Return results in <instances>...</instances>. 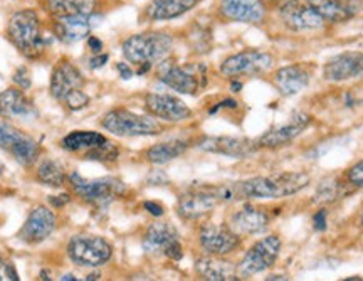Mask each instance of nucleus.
I'll return each instance as SVG.
<instances>
[{"label": "nucleus", "instance_id": "obj_1", "mask_svg": "<svg viewBox=\"0 0 363 281\" xmlns=\"http://www.w3.org/2000/svg\"><path fill=\"white\" fill-rule=\"evenodd\" d=\"M311 177L306 172H281L274 176L253 177L234 184L235 199H282L308 187Z\"/></svg>", "mask_w": 363, "mask_h": 281}, {"label": "nucleus", "instance_id": "obj_2", "mask_svg": "<svg viewBox=\"0 0 363 281\" xmlns=\"http://www.w3.org/2000/svg\"><path fill=\"white\" fill-rule=\"evenodd\" d=\"M174 39L167 33H142L130 35L123 42V56L126 61L140 66H150L162 62L170 54Z\"/></svg>", "mask_w": 363, "mask_h": 281}, {"label": "nucleus", "instance_id": "obj_3", "mask_svg": "<svg viewBox=\"0 0 363 281\" xmlns=\"http://www.w3.org/2000/svg\"><path fill=\"white\" fill-rule=\"evenodd\" d=\"M7 34L12 44L17 47L26 58L35 59L44 53V37L41 21L34 10L27 9L15 12L7 26Z\"/></svg>", "mask_w": 363, "mask_h": 281}, {"label": "nucleus", "instance_id": "obj_4", "mask_svg": "<svg viewBox=\"0 0 363 281\" xmlns=\"http://www.w3.org/2000/svg\"><path fill=\"white\" fill-rule=\"evenodd\" d=\"M101 126L117 137H150L162 132V125L149 114H138L125 108L108 112Z\"/></svg>", "mask_w": 363, "mask_h": 281}, {"label": "nucleus", "instance_id": "obj_5", "mask_svg": "<svg viewBox=\"0 0 363 281\" xmlns=\"http://www.w3.org/2000/svg\"><path fill=\"white\" fill-rule=\"evenodd\" d=\"M67 256L78 266L98 268L111 259L113 248L105 237L79 235L71 237L67 244Z\"/></svg>", "mask_w": 363, "mask_h": 281}, {"label": "nucleus", "instance_id": "obj_6", "mask_svg": "<svg viewBox=\"0 0 363 281\" xmlns=\"http://www.w3.org/2000/svg\"><path fill=\"white\" fill-rule=\"evenodd\" d=\"M69 184L73 187L74 194L81 197L86 203L105 207L115 199V197L125 194V184L121 180L113 179V177H103V179L87 180L78 172H73L69 176Z\"/></svg>", "mask_w": 363, "mask_h": 281}, {"label": "nucleus", "instance_id": "obj_7", "mask_svg": "<svg viewBox=\"0 0 363 281\" xmlns=\"http://www.w3.org/2000/svg\"><path fill=\"white\" fill-rule=\"evenodd\" d=\"M143 249L153 256H167L174 261H180L183 248L177 229L169 223H153L143 236Z\"/></svg>", "mask_w": 363, "mask_h": 281}, {"label": "nucleus", "instance_id": "obj_8", "mask_svg": "<svg viewBox=\"0 0 363 281\" xmlns=\"http://www.w3.org/2000/svg\"><path fill=\"white\" fill-rule=\"evenodd\" d=\"M221 196H219V185L210 187V185H199V187L189 189L183 192L178 199L177 212L182 219L195 221L212 212L217 204H221Z\"/></svg>", "mask_w": 363, "mask_h": 281}, {"label": "nucleus", "instance_id": "obj_9", "mask_svg": "<svg viewBox=\"0 0 363 281\" xmlns=\"http://www.w3.org/2000/svg\"><path fill=\"white\" fill-rule=\"evenodd\" d=\"M279 251H281V239L276 235L259 239L239 263V276H254L258 273L269 270L276 263Z\"/></svg>", "mask_w": 363, "mask_h": 281}, {"label": "nucleus", "instance_id": "obj_10", "mask_svg": "<svg viewBox=\"0 0 363 281\" xmlns=\"http://www.w3.org/2000/svg\"><path fill=\"white\" fill-rule=\"evenodd\" d=\"M274 65V58L262 51H242L227 58L221 65V73L224 76H256L267 73Z\"/></svg>", "mask_w": 363, "mask_h": 281}, {"label": "nucleus", "instance_id": "obj_11", "mask_svg": "<svg viewBox=\"0 0 363 281\" xmlns=\"http://www.w3.org/2000/svg\"><path fill=\"white\" fill-rule=\"evenodd\" d=\"M281 19L291 31H316L326 21L310 0H291L281 7Z\"/></svg>", "mask_w": 363, "mask_h": 281}, {"label": "nucleus", "instance_id": "obj_12", "mask_svg": "<svg viewBox=\"0 0 363 281\" xmlns=\"http://www.w3.org/2000/svg\"><path fill=\"white\" fill-rule=\"evenodd\" d=\"M158 79L163 85L182 94H195L205 85L203 73L197 74L190 68H182V66L165 61V59L158 66Z\"/></svg>", "mask_w": 363, "mask_h": 281}, {"label": "nucleus", "instance_id": "obj_13", "mask_svg": "<svg viewBox=\"0 0 363 281\" xmlns=\"http://www.w3.org/2000/svg\"><path fill=\"white\" fill-rule=\"evenodd\" d=\"M58 228V217L49 207L37 205L27 216L26 223L19 231V239L27 244H39L46 241Z\"/></svg>", "mask_w": 363, "mask_h": 281}, {"label": "nucleus", "instance_id": "obj_14", "mask_svg": "<svg viewBox=\"0 0 363 281\" xmlns=\"http://www.w3.org/2000/svg\"><path fill=\"white\" fill-rule=\"evenodd\" d=\"M199 241L203 251L214 256H226L241 246V237L229 225L205 224L202 225Z\"/></svg>", "mask_w": 363, "mask_h": 281}, {"label": "nucleus", "instance_id": "obj_15", "mask_svg": "<svg viewBox=\"0 0 363 281\" xmlns=\"http://www.w3.org/2000/svg\"><path fill=\"white\" fill-rule=\"evenodd\" d=\"M101 19V15L94 14V12L93 14H78L67 15V17H58V21L54 24V35L61 42L74 44V42L90 37L91 31L98 26Z\"/></svg>", "mask_w": 363, "mask_h": 281}, {"label": "nucleus", "instance_id": "obj_16", "mask_svg": "<svg viewBox=\"0 0 363 281\" xmlns=\"http://www.w3.org/2000/svg\"><path fill=\"white\" fill-rule=\"evenodd\" d=\"M197 146L203 152L217 153V155L246 158L253 155L259 148L258 140L249 138H235V137H205L199 142Z\"/></svg>", "mask_w": 363, "mask_h": 281}, {"label": "nucleus", "instance_id": "obj_17", "mask_svg": "<svg viewBox=\"0 0 363 281\" xmlns=\"http://www.w3.org/2000/svg\"><path fill=\"white\" fill-rule=\"evenodd\" d=\"M145 106L153 117L160 118L163 121H170V124H178V121H185L192 118V110L182 100L171 96V94H146Z\"/></svg>", "mask_w": 363, "mask_h": 281}, {"label": "nucleus", "instance_id": "obj_18", "mask_svg": "<svg viewBox=\"0 0 363 281\" xmlns=\"http://www.w3.org/2000/svg\"><path fill=\"white\" fill-rule=\"evenodd\" d=\"M83 86H85V76L73 62L62 59L54 66L53 74H51L49 90L56 100L65 101V98L71 91L83 90Z\"/></svg>", "mask_w": 363, "mask_h": 281}, {"label": "nucleus", "instance_id": "obj_19", "mask_svg": "<svg viewBox=\"0 0 363 281\" xmlns=\"http://www.w3.org/2000/svg\"><path fill=\"white\" fill-rule=\"evenodd\" d=\"M363 76V53H343L330 59L323 68V78L341 83Z\"/></svg>", "mask_w": 363, "mask_h": 281}, {"label": "nucleus", "instance_id": "obj_20", "mask_svg": "<svg viewBox=\"0 0 363 281\" xmlns=\"http://www.w3.org/2000/svg\"><path fill=\"white\" fill-rule=\"evenodd\" d=\"M271 217L264 209L244 205L230 216L229 228L239 236H254L264 232L269 228Z\"/></svg>", "mask_w": 363, "mask_h": 281}, {"label": "nucleus", "instance_id": "obj_21", "mask_svg": "<svg viewBox=\"0 0 363 281\" xmlns=\"http://www.w3.org/2000/svg\"><path fill=\"white\" fill-rule=\"evenodd\" d=\"M221 14L234 22L258 24L266 15L264 0H221Z\"/></svg>", "mask_w": 363, "mask_h": 281}, {"label": "nucleus", "instance_id": "obj_22", "mask_svg": "<svg viewBox=\"0 0 363 281\" xmlns=\"http://www.w3.org/2000/svg\"><path fill=\"white\" fill-rule=\"evenodd\" d=\"M310 125V117L305 113L294 114L293 118L286 125L276 126V128L269 130L264 135L258 140L259 146L264 148H278V146L288 145L289 142H293L298 135H301L303 130Z\"/></svg>", "mask_w": 363, "mask_h": 281}, {"label": "nucleus", "instance_id": "obj_23", "mask_svg": "<svg viewBox=\"0 0 363 281\" xmlns=\"http://www.w3.org/2000/svg\"><path fill=\"white\" fill-rule=\"evenodd\" d=\"M273 83L282 96H294L308 86L310 73L305 66H286L274 73Z\"/></svg>", "mask_w": 363, "mask_h": 281}, {"label": "nucleus", "instance_id": "obj_24", "mask_svg": "<svg viewBox=\"0 0 363 281\" xmlns=\"http://www.w3.org/2000/svg\"><path fill=\"white\" fill-rule=\"evenodd\" d=\"M195 271L203 280L209 281H234L239 280L237 266L230 261L222 259L221 256H205L195 261Z\"/></svg>", "mask_w": 363, "mask_h": 281}, {"label": "nucleus", "instance_id": "obj_25", "mask_svg": "<svg viewBox=\"0 0 363 281\" xmlns=\"http://www.w3.org/2000/svg\"><path fill=\"white\" fill-rule=\"evenodd\" d=\"M310 2L316 7L326 24L348 21L362 9L360 0H310Z\"/></svg>", "mask_w": 363, "mask_h": 281}, {"label": "nucleus", "instance_id": "obj_26", "mask_svg": "<svg viewBox=\"0 0 363 281\" xmlns=\"http://www.w3.org/2000/svg\"><path fill=\"white\" fill-rule=\"evenodd\" d=\"M201 0H153L145 9V15L150 21H170L187 14Z\"/></svg>", "mask_w": 363, "mask_h": 281}, {"label": "nucleus", "instance_id": "obj_27", "mask_svg": "<svg viewBox=\"0 0 363 281\" xmlns=\"http://www.w3.org/2000/svg\"><path fill=\"white\" fill-rule=\"evenodd\" d=\"M35 114V110L24 91L9 88L0 93V117L27 118Z\"/></svg>", "mask_w": 363, "mask_h": 281}, {"label": "nucleus", "instance_id": "obj_28", "mask_svg": "<svg viewBox=\"0 0 363 281\" xmlns=\"http://www.w3.org/2000/svg\"><path fill=\"white\" fill-rule=\"evenodd\" d=\"M94 7H96V0H47V10L54 17L93 14Z\"/></svg>", "mask_w": 363, "mask_h": 281}, {"label": "nucleus", "instance_id": "obj_29", "mask_svg": "<svg viewBox=\"0 0 363 281\" xmlns=\"http://www.w3.org/2000/svg\"><path fill=\"white\" fill-rule=\"evenodd\" d=\"M185 150H187V144L182 140L162 142V144L150 146V148L146 150V160L155 165L169 164V162L180 157Z\"/></svg>", "mask_w": 363, "mask_h": 281}, {"label": "nucleus", "instance_id": "obj_30", "mask_svg": "<svg viewBox=\"0 0 363 281\" xmlns=\"http://www.w3.org/2000/svg\"><path fill=\"white\" fill-rule=\"evenodd\" d=\"M106 137L98 132H71L61 140V146L67 152H87L94 146L105 144Z\"/></svg>", "mask_w": 363, "mask_h": 281}, {"label": "nucleus", "instance_id": "obj_31", "mask_svg": "<svg viewBox=\"0 0 363 281\" xmlns=\"http://www.w3.org/2000/svg\"><path fill=\"white\" fill-rule=\"evenodd\" d=\"M37 179L44 185H51V187H62L66 182V173L62 165L56 160H42L37 167Z\"/></svg>", "mask_w": 363, "mask_h": 281}, {"label": "nucleus", "instance_id": "obj_32", "mask_svg": "<svg viewBox=\"0 0 363 281\" xmlns=\"http://www.w3.org/2000/svg\"><path fill=\"white\" fill-rule=\"evenodd\" d=\"M39 152H41V146H39L37 142L29 135H24L22 140L10 150V155L14 157L15 162H19L22 167H31V165H34V162L37 160Z\"/></svg>", "mask_w": 363, "mask_h": 281}, {"label": "nucleus", "instance_id": "obj_33", "mask_svg": "<svg viewBox=\"0 0 363 281\" xmlns=\"http://www.w3.org/2000/svg\"><path fill=\"white\" fill-rule=\"evenodd\" d=\"M85 157L87 160H94V162H103V164H111V162H117L119 157V150L115 144H111L110 140H106L105 144L94 146V148L87 150L85 153Z\"/></svg>", "mask_w": 363, "mask_h": 281}, {"label": "nucleus", "instance_id": "obj_34", "mask_svg": "<svg viewBox=\"0 0 363 281\" xmlns=\"http://www.w3.org/2000/svg\"><path fill=\"white\" fill-rule=\"evenodd\" d=\"M24 135L26 133L19 132L15 126L7 124V121H0V148H3L6 152L10 153V150L22 140Z\"/></svg>", "mask_w": 363, "mask_h": 281}, {"label": "nucleus", "instance_id": "obj_35", "mask_svg": "<svg viewBox=\"0 0 363 281\" xmlns=\"http://www.w3.org/2000/svg\"><path fill=\"white\" fill-rule=\"evenodd\" d=\"M62 103H65L71 112H79V110L86 108L90 105V96L83 90H74L67 94Z\"/></svg>", "mask_w": 363, "mask_h": 281}, {"label": "nucleus", "instance_id": "obj_36", "mask_svg": "<svg viewBox=\"0 0 363 281\" xmlns=\"http://www.w3.org/2000/svg\"><path fill=\"white\" fill-rule=\"evenodd\" d=\"M12 81H14L15 85H17L21 90H29L31 85H33V79H31L29 69L24 68V66H21V68L15 71L14 76H12Z\"/></svg>", "mask_w": 363, "mask_h": 281}, {"label": "nucleus", "instance_id": "obj_37", "mask_svg": "<svg viewBox=\"0 0 363 281\" xmlns=\"http://www.w3.org/2000/svg\"><path fill=\"white\" fill-rule=\"evenodd\" d=\"M348 182L355 187H362L363 189V160L355 164L352 169L348 170Z\"/></svg>", "mask_w": 363, "mask_h": 281}, {"label": "nucleus", "instance_id": "obj_38", "mask_svg": "<svg viewBox=\"0 0 363 281\" xmlns=\"http://www.w3.org/2000/svg\"><path fill=\"white\" fill-rule=\"evenodd\" d=\"M108 59H110V56H108V54H94L93 58L90 59V68L91 69H99V68H103V66L106 65L108 62Z\"/></svg>", "mask_w": 363, "mask_h": 281}, {"label": "nucleus", "instance_id": "obj_39", "mask_svg": "<svg viewBox=\"0 0 363 281\" xmlns=\"http://www.w3.org/2000/svg\"><path fill=\"white\" fill-rule=\"evenodd\" d=\"M71 201L69 194H61V196H51L49 197V204L54 205V207H62Z\"/></svg>", "mask_w": 363, "mask_h": 281}, {"label": "nucleus", "instance_id": "obj_40", "mask_svg": "<svg viewBox=\"0 0 363 281\" xmlns=\"http://www.w3.org/2000/svg\"><path fill=\"white\" fill-rule=\"evenodd\" d=\"M3 276L6 280H12V281H19V273L15 271L14 263H3Z\"/></svg>", "mask_w": 363, "mask_h": 281}, {"label": "nucleus", "instance_id": "obj_41", "mask_svg": "<svg viewBox=\"0 0 363 281\" xmlns=\"http://www.w3.org/2000/svg\"><path fill=\"white\" fill-rule=\"evenodd\" d=\"M143 207H145L146 211H149L151 216H155V217H160V216H163V212H165V211H163V207H162L160 204L150 203V201H149V203L143 204Z\"/></svg>", "mask_w": 363, "mask_h": 281}, {"label": "nucleus", "instance_id": "obj_42", "mask_svg": "<svg viewBox=\"0 0 363 281\" xmlns=\"http://www.w3.org/2000/svg\"><path fill=\"white\" fill-rule=\"evenodd\" d=\"M87 47H90L94 54H99L103 51V42L99 41L98 37H94V35H90V37H87Z\"/></svg>", "mask_w": 363, "mask_h": 281}, {"label": "nucleus", "instance_id": "obj_43", "mask_svg": "<svg viewBox=\"0 0 363 281\" xmlns=\"http://www.w3.org/2000/svg\"><path fill=\"white\" fill-rule=\"evenodd\" d=\"M117 69H118L119 76H121L123 79H130V78H133V71H131V68H130L128 65H126V62H118V65H117Z\"/></svg>", "mask_w": 363, "mask_h": 281}, {"label": "nucleus", "instance_id": "obj_44", "mask_svg": "<svg viewBox=\"0 0 363 281\" xmlns=\"http://www.w3.org/2000/svg\"><path fill=\"white\" fill-rule=\"evenodd\" d=\"M314 228L318 229V231H323V229L326 228V212L325 211H320L314 216Z\"/></svg>", "mask_w": 363, "mask_h": 281}, {"label": "nucleus", "instance_id": "obj_45", "mask_svg": "<svg viewBox=\"0 0 363 281\" xmlns=\"http://www.w3.org/2000/svg\"><path fill=\"white\" fill-rule=\"evenodd\" d=\"M98 278H99V273H93V275H87L85 280L90 281V280H98Z\"/></svg>", "mask_w": 363, "mask_h": 281}, {"label": "nucleus", "instance_id": "obj_46", "mask_svg": "<svg viewBox=\"0 0 363 281\" xmlns=\"http://www.w3.org/2000/svg\"><path fill=\"white\" fill-rule=\"evenodd\" d=\"M241 88H242L241 83H233V91H241Z\"/></svg>", "mask_w": 363, "mask_h": 281}, {"label": "nucleus", "instance_id": "obj_47", "mask_svg": "<svg viewBox=\"0 0 363 281\" xmlns=\"http://www.w3.org/2000/svg\"><path fill=\"white\" fill-rule=\"evenodd\" d=\"M61 280L62 281H71V280H76L73 275H65V276H61Z\"/></svg>", "mask_w": 363, "mask_h": 281}, {"label": "nucleus", "instance_id": "obj_48", "mask_svg": "<svg viewBox=\"0 0 363 281\" xmlns=\"http://www.w3.org/2000/svg\"><path fill=\"white\" fill-rule=\"evenodd\" d=\"M267 280H288L286 278V276H278V275H274V276H269V278Z\"/></svg>", "mask_w": 363, "mask_h": 281}, {"label": "nucleus", "instance_id": "obj_49", "mask_svg": "<svg viewBox=\"0 0 363 281\" xmlns=\"http://www.w3.org/2000/svg\"><path fill=\"white\" fill-rule=\"evenodd\" d=\"M360 224L363 225V211H362V214H360Z\"/></svg>", "mask_w": 363, "mask_h": 281}, {"label": "nucleus", "instance_id": "obj_50", "mask_svg": "<svg viewBox=\"0 0 363 281\" xmlns=\"http://www.w3.org/2000/svg\"><path fill=\"white\" fill-rule=\"evenodd\" d=\"M3 264V259H2V255H0V266H2Z\"/></svg>", "mask_w": 363, "mask_h": 281}]
</instances>
